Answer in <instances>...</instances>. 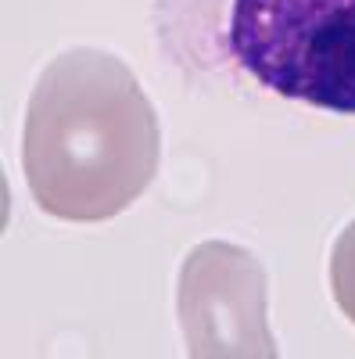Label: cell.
<instances>
[{
  "instance_id": "1",
  "label": "cell",
  "mask_w": 355,
  "mask_h": 359,
  "mask_svg": "<svg viewBox=\"0 0 355 359\" xmlns=\"http://www.w3.org/2000/svg\"><path fill=\"white\" fill-rule=\"evenodd\" d=\"M158 158V115L126 62L79 47L43 69L25 108L22 172L47 216H118L151 187Z\"/></svg>"
},
{
  "instance_id": "2",
  "label": "cell",
  "mask_w": 355,
  "mask_h": 359,
  "mask_svg": "<svg viewBox=\"0 0 355 359\" xmlns=\"http://www.w3.org/2000/svg\"><path fill=\"white\" fill-rule=\"evenodd\" d=\"M226 43L265 90L355 115V0H233Z\"/></svg>"
},
{
  "instance_id": "3",
  "label": "cell",
  "mask_w": 355,
  "mask_h": 359,
  "mask_svg": "<svg viewBox=\"0 0 355 359\" xmlns=\"http://www.w3.org/2000/svg\"><path fill=\"white\" fill-rule=\"evenodd\" d=\"M180 327L194 359H273L265 269L230 241H201L180 269Z\"/></svg>"
},
{
  "instance_id": "4",
  "label": "cell",
  "mask_w": 355,
  "mask_h": 359,
  "mask_svg": "<svg viewBox=\"0 0 355 359\" xmlns=\"http://www.w3.org/2000/svg\"><path fill=\"white\" fill-rule=\"evenodd\" d=\"M330 291L341 313L355 323V219L341 230L330 252Z\"/></svg>"
}]
</instances>
